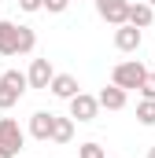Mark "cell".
I'll return each mask as SVG.
<instances>
[{
  "label": "cell",
  "instance_id": "7a4b0ae2",
  "mask_svg": "<svg viewBox=\"0 0 155 158\" xmlns=\"http://www.w3.org/2000/svg\"><path fill=\"white\" fill-rule=\"evenodd\" d=\"M22 143H26V132L19 129V121L15 118H0V147L11 151V155H19Z\"/></svg>",
  "mask_w": 155,
  "mask_h": 158
},
{
  "label": "cell",
  "instance_id": "ba28073f",
  "mask_svg": "<svg viewBox=\"0 0 155 158\" xmlns=\"http://www.w3.org/2000/svg\"><path fill=\"white\" fill-rule=\"evenodd\" d=\"M52 121H55V114H48V110H37L33 118H30V136L33 140H52Z\"/></svg>",
  "mask_w": 155,
  "mask_h": 158
},
{
  "label": "cell",
  "instance_id": "9c48e42d",
  "mask_svg": "<svg viewBox=\"0 0 155 158\" xmlns=\"http://www.w3.org/2000/svg\"><path fill=\"white\" fill-rule=\"evenodd\" d=\"M19 52V22H0V55Z\"/></svg>",
  "mask_w": 155,
  "mask_h": 158
},
{
  "label": "cell",
  "instance_id": "44dd1931",
  "mask_svg": "<svg viewBox=\"0 0 155 158\" xmlns=\"http://www.w3.org/2000/svg\"><path fill=\"white\" fill-rule=\"evenodd\" d=\"M0 158H15V155H11V151H4V147H0Z\"/></svg>",
  "mask_w": 155,
  "mask_h": 158
},
{
  "label": "cell",
  "instance_id": "5b68a950",
  "mask_svg": "<svg viewBox=\"0 0 155 158\" xmlns=\"http://www.w3.org/2000/svg\"><path fill=\"white\" fill-rule=\"evenodd\" d=\"M52 77H55V70H52L48 59H33L30 70H26V85H30V88H48Z\"/></svg>",
  "mask_w": 155,
  "mask_h": 158
},
{
  "label": "cell",
  "instance_id": "30bf717a",
  "mask_svg": "<svg viewBox=\"0 0 155 158\" xmlns=\"http://www.w3.org/2000/svg\"><path fill=\"white\" fill-rule=\"evenodd\" d=\"M96 103H100L104 110H122V107H126V88H118V85H107V88L96 96Z\"/></svg>",
  "mask_w": 155,
  "mask_h": 158
},
{
  "label": "cell",
  "instance_id": "d6986e66",
  "mask_svg": "<svg viewBox=\"0 0 155 158\" xmlns=\"http://www.w3.org/2000/svg\"><path fill=\"white\" fill-rule=\"evenodd\" d=\"M41 7H44V11H52V15H63V11L70 7V0H41Z\"/></svg>",
  "mask_w": 155,
  "mask_h": 158
},
{
  "label": "cell",
  "instance_id": "603a6c76",
  "mask_svg": "<svg viewBox=\"0 0 155 158\" xmlns=\"http://www.w3.org/2000/svg\"><path fill=\"white\" fill-rule=\"evenodd\" d=\"M144 4H152V7H155V0H144Z\"/></svg>",
  "mask_w": 155,
  "mask_h": 158
},
{
  "label": "cell",
  "instance_id": "5bb4252c",
  "mask_svg": "<svg viewBox=\"0 0 155 158\" xmlns=\"http://www.w3.org/2000/svg\"><path fill=\"white\" fill-rule=\"evenodd\" d=\"M0 85H7V88H15V92H26V88H30L22 70H7V74H0Z\"/></svg>",
  "mask_w": 155,
  "mask_h": 158
},
{
  "label": "cell",
  "instance_id": "9a60e30c",
  "mask_svg": "<svg viewBox=\"0 0 155 158\" xmlns=\"http://www.w3.org/2000/svg\"><path fill=\"white\" fill-rule=\"evenodd\" d=\"M137 121L140 125H155V99H140L137 103Z\"/></svg>",
  "mask_w": 155,
  "mask_h": 158
},
{
  "label": "cell",
  "instance_id": "ac0fdd59",
  "mask_svg": "<svg viewBox=\"0 0 155 158\" xmlns=\"http://www.w3.org/2000/svg\"><path fill=\"white\" fill-rule=\"evenodd\" d=\"M137 88H140V99H155V74H144V81Z\"/></svg>",
  "mask_w": 155,
  "mask_h": 158
},
{
  "label": "cell",
  "instance_id": "e0dca14e",
  "mask_svg": "<svg viewBox=\"0 0 155 158\" xmlns=\"http://www.w3.org/2000/svg\"><path fill=\"white\" fill-rule=\"evenodd\" d=\"M78 158H107V155H104L100 143H81V147H78Z\"/></svg>",
  "mask_w": 155,
  "mask_h": 158
},
{
  "label": "cell",
  "instance_id": "2e32d148",
  "mask_svg": "<svg viewBox=\"0 0 155 158\" xmlns=\"http://www.w3.org/2000/svg\"><path fill=\"white\" fill-rule=\"evenodd\" d=\"M22 99V92H15V88H7V85H0V110H7V107H15Z\"/></svg>",
  "mask_w": 155,
  "mask_h": 158
},
{
  "label": "cell",
  "instance_id": "277c9868",
  "mask_svg": "<svg viewBox=\"0 0 155 158\" xmlns=\"http://www.w3.org/2000/svg\"><path fill=\"white\" fill-rule=\"evenodd\" d=\"M126 11H129V0H96V15L111 26H122L126 22Z\"/></svg>",
  "mask_w": 155,
  "mask_h": 158
},
{
  "label": "cell",
  "instance_id": "3957f363",
  "mask_svg": "<svg viewBox=\"0 0 155 158\" xmlns=\"http://www.w3.org/2000/svg\"><path fill=\"white\" fill-rule=\"evenodd\" d=\"M67 103H70V118H74V121H96V114H100V103H96V96H85V92H78V96H70Z\"/></svg>",
  "mask_w": 155,
  "mask_h": 158
},
{
  "label": "cell",
  "instance_id": "ffe728a7",
  "mask_svg": "<svg viewBox=\"0 0 155 158\" xmlns=\"http://www.w3.org/2000/svg\"><path fill=\"white\" fill-rule=\"evenodd\" d=\"M19 7H22V11H30V15H33V11H41V0H19Z\"/></svg>",
  "mask_w": 155,
  "mask_h": 158
},
{
  "label": "cell",
  "instance_id": "52a82bcc",
  "mask_svg": "<svg viewBox=\"0 0 155 158\" xmlns=\"http://www.w3.org/2000/svg\"><path fill=\"white\" fill-rule=\"evenodd\" d=\"M126 22H129V26H137V30H148V26L155 22V7H152V4H144V0L129 4V11H126Z\"/></svg>",
  "mask_w": 155,
  "mask_h": 158
},
{
  "label": "cell",
  "instance_id": "8992f818",
  "mask_svg": "<svg viewBox=\"0 0 155 158\" xmlns=\"http://www.w3.org/2000/svg\"><path fill=\"white\" fill-rule=\"evenodd\" d=\"M140 40H144V33H140L137 26H129V22H122V26L115 30V48L118 52H137Z\"/></svg>",
  "mask_w": 155,
  "mask_h": 158
},
{
  "label": "cell",
  "instance_id": "7c38bea8",
  "mask_svg": "<svg viewBox=\"0 0 155 158\" xmlns=\"http://www.w3.org/2000/svg\"><path fill=\"white\" fill-rule=\"evenodd\" d=\"M74 140V118H55L52 121V143H70Z\"/></svg>",
  "mask_w": 155,
  "mask_h": 158
},
{
  "label": "cell",
  "instance_id": "6da1fadb",
  "mask_svg": "<svg viewBox=\"0 0 155 158\" xmlns=\"http://www.w3.org/2000/svg\"><path fill=\"white\" fill-rule=\"evenodd\" d=\"M144 74H148V70H144L140 59H126V63H118L115 70H111V85H118V88L129 92V88H137V85L144 81Z\"/></svg>",
  "mask_w": 155,
  "mask_h": 158
},
{
  "label": "cell",
  "instance_id": "7402d4cb",
  "mask_svg": "<svg viewBox=\"0 0 155 158\" xmlns=\"http://www.w3.org/2000/svg\"><path fill=\"white\" fill-rule=\"evenodd\" d=\"M148 158H155V147H152V151H148Z\"/></svg>",
  "mask_w": 155,
  "mask_h": 158
},
{
  "label": "cell",
  "instance_id": "8fae6325",
  "mask_svg": "<svg viewBox=\"0 0 155 158\" xmlns=\"http://www.w3.org/2000/svg\"><path fill=\"white\" fill-rule=\"evenodd\" d=\"M48 88H52V96H59V99H70V96H78V77H74V74H55Z\"/></svg>",
  "mask_w": 155,
  "mask_h": 158
},
{
  "label": "cell",
  "instance_id": "4fadbf2b",
  "mask_svg": "<svg viewBox=\"0 0 155 158\" xmlns=\"http://www.w3.org/2000/svg\"><path fill=\"white\" fill-rule=\"evenodd\" d=\"M33 44H37V33H33L30 26H19V52H15V55H30Z\"/></svg>",
  "mask_w": 155,
  "mask_h": 158
}]
</instances>
